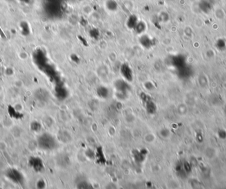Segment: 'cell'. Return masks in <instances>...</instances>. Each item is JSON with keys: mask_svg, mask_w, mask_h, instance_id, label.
Listing matches in <instances>:
<instances>
[{"mask_svg": "<svg viewBox=\"0 0 226 189\" xmlns=\"http://www.w3.org/2000/svg\"><path fill=\"white\" fill-rule=\"evenodd\" d=\"M141 98L144 100V103H146V108L147 112L150 114H153L156 110V106L154 103V102L151 100L149 96H147L146 94H144V96H141Z\"/></svg>", "mask_w": 226, "mask_h": 189, "instance_id": "obj_1", "label": "cell"}, {"mask_svg": "<svg viewBox=\"0 0 226 189\" xmlns=\"http://www.w3.org/2000/svg\"><path fill=\"white\" fill-rule=\"evenodd\" d=\"M214 16H215V19H217L219 21H221V20H223V19L225 18V13L224 11L223 10V9L220 8V7H218L215 9Z\"/></svg>", "mask_w": 226, "mask_h": 189, "instance_id": "obj_2", "label": "cell"}, {"mask_svg": "<svg viewBox=\"0 0 226 189\" xmlns=\"http://www.w3.org/2000/svg\"><path fill=\"white\" fill-rule=\"evenodd\" d=\"M109 91H108L106 88H105V87H102V88H100L98 89V91H97V93H98V95H99L100 97L101 98H106L108 96V93H109V92H108Z\"/></svg>", "mask_w": 226, "mask_h": 189, "instance_id": "obj_3", "label": "cell"}, {"mask_svg": "<svg viewBox=\"0 0 226 189\" xmlns=\"http://www.w3.org/2000/svg\"><path fill=\"white\" fill-rule=\"evenodd\" d=\"M78 187L81 188H88V184L85 181H82L81 183H80V185H78Z\"/></svg>", "mask_w": 226, "mask_h": 189, "instance_id": "obj_4", "label": "cell"}]
</instances>
